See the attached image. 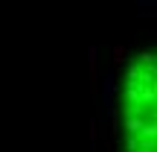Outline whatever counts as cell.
I'll return each mask as SVG.
<instances>
[{
  "label": "cell",
  "mask_w": 157,
  "mask_h": 152,
  "mask_svg": "<svg viewBox=\"0 0 157 152\" xmlns=\"http://www.w3.org/2000/svg\"><path fill=\"white\" fill-rule=\"evenodd\" d=\"M119 152H157V44L128 59L117 88Z\"/></svg>",
  "instance_id": "obj_1"
}]
</instances>
